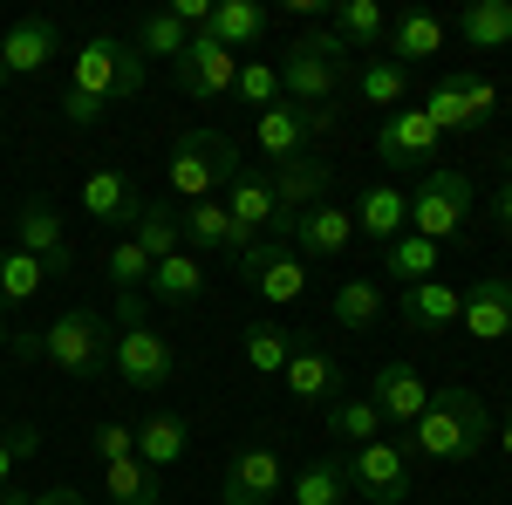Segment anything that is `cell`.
Returning <instances> with one entry per match:
<instances>
[{
	"instance_id": "7bdbcfd3",
	"label": "cell",
	"mask_w": 512,
	"mask_h": 505,
	"mask_svg": "<svg viewBox=\"0 0 512 505\" xmlns=\"http://www.w3.org/2000/svg\"><path fill=\"white\" fill-rule=\"evenodd\" d=\"M103 267H110V287H117V294H144V280H151V253L123 233V239H110V260H103Z\"/></svg>"
},
{
	"instance_id": "44dd1931",
	"label": "cell",
	"mask_w": 512,
	"mask_h": 505,
	"mask_svg": "<svg viewBox=\"0 0 512 505\" xmlns=\"http://www.w3.org/2000/svg\"><path fill=\"white\" fill-rule=\"evenodd\" d=\"M55 55H62V28H55L48 14H28V21H14V28H7V41H0L7 82H14V76H41Z\"/></svg>"
},
{
	"instance_id": "ee69618b",
	"label": "cell",
	"mask_w": 512,
	"mask_h": 505,
	"mask_svg": "<svg viewBox=\"0 0 512 505\" xmlns=\"http://www.w3.org/2000/svg\"><path fill=\"white\" fill-rule=\"evenodd\" d=\"M233 96L246 103V110H274V103H280V69H274V62H260V55H246V62H239Z\"/></svg>"
},
{
	"instance_id": "f35d334b",
	"label": "cell",
	"mask_w": 512,
	"mask_h": 505,
	"mask_svg": "<svg viewBox=\"0 0 512 505\" xmlns=\"http://www.w3.org/2000/svg\"><path fill=\"white\" fill-rule=\"evenodd\" d=\"M328 437H342V444H369V437H383V417H376V403L369 396H342V403H328Z\"/></svg>"
},
{
	"instance_id": "4dcf8cb0",
	"label": "cell",
	"mask_w": 512,
	"mask_h": 505,
	"mask_svg": "<svg viewBox=\"0 0 512 505\" xmlns=\"http://www.w3.org/2000/svg\"><path fill=\"white\" fill-rule=\"evenodd\" d=\"M185 444H192V430H185V417H171V410H158V417L137 424V458L151 471H171L185 458Z\"/></svg>"
},
{
	"instance_id": "ba28073f",
	"label": "cell",
	"mask_w": 512,
	"mask_h": 505,
	"mask_svg": "<svg viewBox=\"0 0 512 505\" xmlns=\"http://www.w3.org/2000/svg\"><path fill=\"white\" fill-rule=\"evenodd\" d=\"M349 492L369 505H403L417 485H410V451L403 444H390V437H369V444H355L349 458Z\"/></svg>"
},
{
	"instance_id": "7c38bea8",
	"label": "cell",
	"mask_w": 512,
	"mask_h": 505,
	"mask_svg": "<svg viewBox=\"0 0 512 505\" xmlns=\"http://www.w3.org/2000/svg\"><path fill=\"white\" fill-rule=\"evenodd\" d=\"M287 499V465H280L274 444H246L226 478H219V505H274Z\"/></svg>"
},
{
	"instance_id": "f6af8a7d",
	"label": "cell",
	"mask_w": 512,
	"mask_h": 505,
	"mask_svg": "<svg viewBox=\"0 0 512 505\" xmlns=\"http://www.w3.org/2000/svg\"><path fill=\"white\" fill-rule=\"evenodd\" d=\"M35 451H41V430L35 424H14L7 437H0V492H7L14 465H21V458H35Z\"/></svg>"
},
{
	"instance_id": "1f68e13d",
	"label": "cell",
	"mask_w": 512,
	"mask_h": 505,
	"mask_svg": "<svg viewBox=\"0 0 512 505\" xmlns=\"http://www.w3.org/2000/svg\"><path fill=\"white\" fill-rule=\"evenodd\" d=\"M294 342H301V328H280V321H253V328L239 335L246 369H260V376H280V369L294 362Z\"/></svg>"
},
{
	"instance_id": "5bb4252c",
	"label": "cell",
	"mask_w": 512,
	"mask_h": 505,
	"mask_svg": "<svg viewBox=\"0 0 512 505\" xmlns=\"http://www.w3.org/2000/svg\"><path fill=\"white\" fill-rule=\"evenodd\" d=\"M280 383H287V396L301 410H328V403H342V362L321 349L315 335H301L294 342V362L280 369Z\"/></svg>"
},
{
	"instance_id": "e0dca14e",
	"label": "cell",
	"mask_w": 512,
	"mask_h": 505,
	"mask_svg": "<svg viewBox=\"0 0 512 505\" xmlns=\"http://www.w3.org/2000/svg\"><path fill=\"white\" fill-rule=\"evenodd\" d=\"M219 198H226V212L239 219V233H246V239H260V233H274V226H280L274 171H260V164H239V178Z\"/></svg>"
},
{
	"instance_id": "603a6c76",
	"label": "cell",
	"mask_w": 512,
	"mask_h": 505,
	"mask_svg": "<svg viewBox=\"0 0 512 505\" xmlns=\"http://www.w3.org/2000/svg\"><path fill=\"white\" fill-rule=\"evenodd\" d=\"M376 157H383V164H424V171H431L437 123L424 117V110H390L383 130H376Z\"/></svg>"
},
{
	"instance_id": "8992f818",
	"label": "cell",
	"mask_w": 512,
	"mask_h": 505,
	"mask_svg": "<svg viewBox=\"0 0 512 505\" xmlns=\"http://www.w3.org/2000/svg\"><path fill=\"white\" fill-rule=\"evenodd\" d=\"M465 219H472V178L465 171H424L417 178V192H410V233L444 246V239L465 233Z\"/></svg>"
},
{
	"instance_id": "277c9868",
	"label": "cell",
	"mask_w": 512,
	"mask_h": 505,
	"mask_svg": "<svg viewBox=\"0 0 512 505\" xmlns=\"http://www.w3.org/2000/svg\"><path fill=\"white\" fill-rule=\"evenodd\" d=\"M110 314L96 308H69L55 314L48 328H41V362L55 369V376H69V383H96V376H110Z\"/></svg>"
},
{
	"instance_id": "d6986e66",
	"label": "cell",
	"mask_w": 512,
	"mask_h": 505,
	"mask_svg": "<svg viewBox=\"0 0 512 505\" xmlns=\"http://www.w3.org/2000/svg\"><path fill=\"white\" fill-rule=\"evenodd\" d=\"M82 212H89L103 233H130V226H137V212H144V198H137V185H130L123 171L103 164V171H89V178H82Z\"/></svg>"
},
{
	"instance_id": "b9f144b4",
	"label": "cell",
	"mask_w": 512,
	"mask_h": 505,
	"mask_svg": "<svg viewBox=\"0 0 512 505\" xmlns=\"http://www.w3.org/2000/svg\"><path fill=\"white\" fill-rule=\"evenodd\" d=\"M355 89H362V103H376V110H396L403 96H410V69H396V62H369L362 76H355Z\"/></svg>"
},
{
	"instance_id": "ffe728a7",
	"label": "cell",
	"mask_w": 512,
	"mask_h": 505,
	"mask_svg": "<svg viewBox=\"0 0 512 505\" xmlns=\"http://www.w3.org/2000/svg\"><path fill=\"white\" fill-rule=\"evenodd\" d=\"M178 226H185V246H198V253H219V260H239L253 239L239 233V219L226 212V198H198V205H185L178 212Z\"/></svg>"
},
{
	"instance_id": "7a4b0ae2",
	"label": "cell",
	"mask_w": 512,
	"mask_h": 505,
	"mask_svg": "<svg viewBox=\"0 0 512 505\" xmlns=\"http://www.w3.org/2000/svg\"><path fill=\"white\" fill-rule=\"evenodd\" d=\"M349 76H355V55L335 41V28H315V35H301L280 55V103L335 110V96L349 89Z\"/></svg>"
},
{
	"instance_id": "8fae6325",
	"label": "cell",
	"mask_w": 512,
	"mask_h": 505,
	"mask_svg": "<svg viewBox=\"0 0 512 505\" xmlns=\"http://www.w3.org/2000/svg\"><path fill=\"white\" fill-rule=\"evenodd\" d=\"M171 369H178V355L164 342L151 321H137V328H123L117 335V355H110V376L123 389H164L171 383Z\"/></svg>"
},
{
	"instance_id": "cb8c5ba5",
	"label": "cell",
	"mask_w": 512,
	"mask_h": 505,
	"mask_svg": "<svg viewBox=\"0 0 512 505\" xmlns=\"http://www.w3.org/2000/svg\"><path fill=\"white\" fill-rule=\"evenodd\" d=\"M355 233H362V239H376V246L403 239V233H410V192H396L390 178L362 185V198H355Z\"/></svg>"
},
{
	"instance_id": "52a82bcc",
	"label": "cell",
	"mask_w": 512,
	"mask_h": 505,
	"mask_svg": "<svg viewBox=\"0 0 512 505\" xmlns=\"http://www.w3.org/2000/svg\"><path fill=\"white\" fill-rule=\"evenodd\" d=\"M233 273L260 294V301H274V308H294L301 294H308V260L287 246L280 233H267V239H253L246 253L233 260Z\"/></svg>"
},
{
	"instance_id": "60d3db41",
	"label": "cell",
	"mask_w": 512,
	"mask_h": 505,
	"mask_svg": "<svg viewBox=\"0 0 512 505\" xmlns=\"http://www.w3.org/2000/svg\"><path fill=\"white\" fill-rule=\"evenodd\" d=\"M41 280H48V273H41L21 246H7V253H0V308H28L41 294Z\"/></svg>"
},
{
	"instance_id": "9a60e30c",
	"label": "cell",
	"mask_w": 512,
	"mask_h": 505,
	"mask_svg": "<svg viewBox=\"0 0 512 505\" xmlns=\"http://www.w3.org/2000/svg\"><path fill=\"white\" fill-rule=\"evenodd\" d=\"M14 246H21V253H28L41 273H55V280L76 267L69 233H62V219H55V205H48V198H28V205L14 212Z\"/></svg>"
},
{
	"instance_id": "e575fe53",
	"label": "cell",
	"mask_w": 512,
	"mask_h": 505,
	"mask_svg": "<svg viewBox=\"0 0 512 505\" xmlns=\"http://www.w3.org/2000/svg\"><path fill=\"white\" fill-rule=\"evenodd\" d=\"M110 478V505H158L164 499V471H151L144 458H117V465H103Z\"/></svg>"
},
{
	"instance_id": "4316f807",
	"label": "cell",
	"mask_w": 512,
	"mask_h": 505,
	"mask_svg": "<svg viewBox=\"0 0 512 505\" xmlns=\"http://www.w3.org/2000/svg\"><path fill=\"white\" fill-rule=\"evenodd\" d=\"M437 48H444V21H437V14H424V7L396 14V21H390V41H383V55H390L396 69H417V62H431Z\"/></svg>"
},
{
	"instance_id": "c3c4849f",
	"label": "cell",
	"mask_w": 512,
	"mask_h": 505,
	"mask_svg": "<svg viewBox=\"0 0 512 505\" xmlns=\"http://www.w3.org/2000/svg\"><path fill=\"white\" fill-rule=\"evenodd\" d=\"M21 505H89L76 485H48V492H21Z\"/></svg>"
},
{
	"instance_id": "d4e9b609",
	"label": "cell",
	"mask_w": 512,
	"mask_h": 505,
	"mask_svg": "<svg viewBox=\"0 0 512 505\" xmlns=\"http://www.w3.org/2000/svg\"><path fill=\"white\" fill-rule=\"evenodd\" d=\"M267 28H274V21H267V7H260V0H219V7H212V21H205V35L219 41V48H233L239 62H246V48H260V41H267Z\"/></svg>"
},
{
	"instance_id": "3957f363",
	"label": "cell",
	"mask_w": 512,
	"mask_h": 505,
	"mask_svg": "<svg viewBox=\"0 0 512 505\" xmlns=\"http://www.w3.org/2000/svg\"><path fill=\"white\" fill-rule=\"evenodd\" d=\"M239 178V144L226 137V130H185L178 144H171V157H164V192L185 198V205H198V198H219L226 185Z\"/></svg>"
},
{
	"instance_id": "f1b7e54d",
	"label": "cell",
	"mask_w": 512,
	"mask_h": 505,
	"mask_svg": "<svg viewBox=\"0 0 512 505\" xmlns=\"http://www.w3.org/2000/svg\"><path fill=\"white\" fill-rule=\"evenodd\" d=\"M144 294L164 301V308H192L198 294H205V267H198V253H171V260H158L151 280H144Z\"/></svg>"
},
{
	"instance_id": "f907efd6",
	"label": "cell",
	"mask_w": 512,
	"mask_h": 505,
	"mask_svg": "<svg viewBox=\"0 0 512 505\" xmlns=\"http://www.w3.org/2000/svg\"><path fill=\"white\" fill-rule=\"evenodd\" d=\"M492 219H499V233L512 239V178L499 185V198H492Z\"/></svg>"
},
{
	"instance_id": "4fadbf2b",
	"label": "cell",
	"mask_w": 512,
	"mask_h": 505,
	"mask_svg": "<svg viewBox=\"0 0 512 505\" xmlns=\"http://www.w3.org/2000/svg\"><path fill=\"white\" fill-rule=\"evenodd\" d=\"M171 82H178L192 103H219V96H233V82H239V55L219 48L212 35H192V48L171 62Z\"/></svg>"
},
{
	"instance_id": "d590c367",
	"label": "cell",
	"mask_w": 512,
	"mask_h": 505,
	"mask_svg": "<svg viewBox=\"0 0 512 505\" xmlns=\"http://www.w3.org/2000/svg\"><path fill=\"white\" fill-rule=\"evenodd\" d=\"M458 35L472 41V48H506L512 41V0H472L465 14H458Z\"/></svg>"
},
{
	"instance_id": "484cf974",
	"label": "cell",
	"mask_w": 512,
	"mask_h": 505,
	"mask_svg": "<svg viewBox=\"0 0 512 505\" xmlns=\"http://www.w3.org/2000/svg\"><path fill=\"white\" fill-rule=\"evenodd\" d=\"M328 28H335V41H342L349 55H376V48L390 41V14H383L376 0H335V7H328Z\"/></svg>"
},
{
	"instance_id": "7dc6e473",
	"label": "cell",
	"mask_w": 512,
	"mask_h": 505,
	"mask_svg": "<svg viewBox=\"0 0 512 505\" xmlns=\"http://www.w3.org/2000/svg\"><path fill=\"white\" fill-rule=\"evenodd\" d=\"M465 103H472V123L485 130V123H492V110H499V89H492V76H472V69H465Z\"/></svg>"
},
{
	"instance_id": "836d02e7",
	"label": "cell",
	"mask_w": 512,
	"mask_h": 505,
	"mask_svg": "<svg viewBox=\"0 0 512 505\" xmlns=\"http://www.w3.org/2000/svg\"><path fill=\"white\" fill-rule=\"evenodd\" d=\"M130 239H137V246L151 253V267H158V260H171V253H185V226H178V212H171L164 198L137 212V226H130Z\"/></svg>"
},
{
	"instance_id": "9f6ffc18",
	"label": "cell",
	"mask_w": 512,
	"mask_h": 505,
	"mask_svg": "<svg viewBox=\"0 0 512 505\" xmlns=\"http://www.w3.org/2000/svg\"><path fill=\"white\" fill-rule=\"evenodd\" d=\"M274 505H287V499H274Z\"/></svg>"
},
{
	"instance_id": "2e32d148",
	"label": "cell",
	"mask_w": 512,
	"mask_h": 505,
	"mask_svg": "<svg viewBox=\"0 0 512 505\" xmlns=\"http://www.w3.org/2000/svg\"><path fill=\"white\" fill-rule=\"evenodd\" d=\"M369 403H376V417H383V424H417V417H424V403H431V383H424V369H417V362H383V369H376V383H369Z\"/></svg>"
},
{
	"instance_id": "bcb514c9",
	"label": "cell",
	"mask_w": 512,
	"mask_h": 505,
	"mask_svg": "<svg viewBox=\"0 0 512 505\" xmlns=\"http://www.w3.org/2000/svg\"><path fill=\"white\" fill-rule=\"evenodd\" d=\"M96 458H103V465H117V458H137V430L117 424V417H110V424H96Z\"/></svg>"
},
{
	"instance_id": "ac0fdd59",
	"label": "cell",
	"mask_w": 512,
	"mask_h": 505,
	"mask_svg": "<svg viewBox=\"0 0 512 505\" xmlns=\"http://www.w3.org/2000/svg\"><path fill=\"white\" fill-rule=\"evenodd\" d=\"M458 328L472 335V342H506L512 335V280L506 273H485L465 287V314H458Z\"/></svg>"
},
{
	"instance_id": "7402d4cb",
	"label": "cell",
	"mask_w": 512,
	"mask_h": 505,
	"mask_svg": "<svg viewBox=\"0 0 512 505\" xmlns=\"http://www.w3.org/2000/svg\"><path fill=\"white\" fill-rule=\"evenodd\" d=\"M403 328H417V335H444V328H458V314H465V287H451V280H417V287H403Z\"/></svg>"
},
{
	"instance_id": "db71d44e",
	"label": "cell",
	"mask_w": 512,
	"mask_h": 505,
	"mask_svg": "<svg viewBox=\"0 0 512 505\" xmlns=\"http://www.w3.org/2000/svg\"><path fill=\"white\" fill-rule=\"evenodd\" d=\"M7 342H14V335H7V328H0V355H7Z\"/></svg>"
},
{
	"instance_id": "f546056e",
	"label": "cell",
	"mask_w": 512,
	"mask_h": 505,
	"mask_svg": "<svg viewBox=\"0 0 512 505\" xmlns=\"http://www.w3.org/2000/svg\"><path fill=\"white\" fill-rule=\"evenodd\" d=\"M287 505H349V465L342 458H315L287 478Z\"/></svg>"
},
{
	"instance_id": "ab89813d",
	"label": "cell",
	"mask_w": 512,
	"mask_h": 505,
	"mask_svg": "<svg viewBox=\"0 0 512 505\" xmlns=\"http://www.w3.org/2000/svg\"><path fill=\"white\" fill-rule=\"evenodd\" d=\"M185 48H192V28H185L171 7H158V14L137 21V55H171V62H178Z\"/></svg>"
},
{
	"instance_id": "11a10c76",
	"label": "cell",
	"mask_w": 512,
	"mask_h": 505,
	"mask_svg": "<svg viewBox=\"0 0 512 505\" xmlns=\"http://www.w3.org/2000/svg\"><path fill=\"white\" fill-rule=\"evenodd\" d=\"M0 82H7V62H0Z\"/></svg>"
},
{
	"instance_id": "681fc988",
	"label": "cell",
	"mask_w": 512,
	"mask_h": 505,
	"mask_svg": "<svg viewBox=\"0 0 512 505\" xmlns=\"http://www.w3.org/2000/svg\"><path fill=\"white\" fill-rule=\"evenodd\" d=\"M137 321H151V301L144 294H117V328H137Z\"/></svg>"
},
{
	"instance_id": "30bf717a",
	"label": "cell",
	"mask_w": 512,
	"mask_h": 505,
	"mask_svg": "<svg viewBox=\"0 0 512 505\" xmlns=\"http://www.w3.org/2000/svg\"><path fill=\"white\" fill-rule=\"evenodd\" d=\"M342 123V110H301V103H274V110H260L253 117V144L274 157V164H294V157L308 151L315 137H328Z\"/></svg>"
},
{
	"instance_id": "f5cc1de1",
	"label": "cell",
	"mask_w": 512,
	"mask_h": 505,
	"mask_svg": "<svg viewBox=\"0 0 512 505\" xmlns=\"http://www.w3.org/2000/svg\"><path fill=\"white\" fill-rule=\"evenodd\" d=\"M0 505H21V492H0Z\"/></svg>"
},
{
	"instance_id": "9c48e42d",
	"label": "cell",
	"mask_w": 512,
	"mask_h": 505,
	"mask_svg": "<svg viewBox=\"0 0 512 505\" xmlns=\"http://www.w3.org/2000/svg\"><path fill=\"white\" fill-rule=\"evenodd\" d=\"M301 260H342L355 246V212L349 205H335V198H321V205H308V212H280L274 226Z\"/></svg>"
},
{
	"instance_id": "6da1fadb",
	"label": "cell",
	"mask_w": 512,
	"mask_h": 505,
	"mask_svg": "<svg viewBox=\"0 0 512 505\" xmlns=\"http://www.w3.org/2000/svg\"><path fill=\"white\" fill-rule=\"evenodd\" d=\"M410 437H417V458H431V465H472L492 444V410L478 403V389L444 383V389H431V403L410 424Z\"/></svg>"
},
{
	"instance_id": "d6a6232c",
	"label": "cell",
	"mask_w": 512,
	"mask_h": 505,
	"mask_svg": "<svg viewBox=\"0 0 512 505\" xmlns=\"http://www.w3.org/2000/svg\"><path fill=\"white\" fill-rule=\"evenodd\" d=\"M424 117L437 123V137H444V130H478V123H472V103H465V69H444V76L431 82Z\"/></svg>"
},
{
	"instance_id": "816d5d0a",
	"label": "cell",
	"mask_w": 512,
	"mask_h": 505,
	"mask_svg": "<svg viewBox=\"0 0 512 505\" xmlns=\"http://www.w3.org/2000/svg\"><path fill=\"white\" fill-rule=\"evenodd\" d=\"M499 451L512 458V403H506V430H499Z\"/></svg>"
},
{
	"instance_id": "8d00e7d4",
	"label": "cell",
	"mask_w": 512,
	"mask_h": 505,
	"mask_svg": "<svg viewBox=\"0 0 512 505\" xmlns=\"http://www.w3.org/2000/svg\"><path fill=\"white\" fill-rule=\"evenodd\" d=\"M383 273H390L396 287H417V280H437V246L417 233H403L383 246Z\"/></svg>"
},
{
	"instance_id": "74e56055",
	"label": "cell",
	"mask_w": 512,
	"mask_h": 505,
	"mask_svg": "<svg viewBox=\"0 0 512 505\" xmlns=\"http://www.w3.org/2000/svg\"><path fill=\"white\" fill-rule=\"evenodd\" d=\"M328 314H335V328H376L383 321V287L376 280H342Z\"/></svg>"
},
{
	"instance_id": "5b68a950",
	"label": "cell",
	"mask_w": 512,
	"mask_h": 505,
	"mask_svg": "<svg viewBox=\"0 0 512 505\" xmlns=\"http://www.w3.org/2000/svg\"><path fill=\"white\" fill-rule=\"evenodd\" d=\"M69 89H76L82 103H96V110H110V103H123V96H137V89H144V55H137V41L89 35L76 48Z\"/></svg>"
},
{
	"instance_id": "6f0895ef",
	"label": "cell",
	"mask_w": 512,
	"mask_h": 505,
	"mask_svg": "<svg viewBox=\"0 0 512 505\" xmlns=\"http://www.w3.org/2000/svg\"><path fill=\"white\" fill-rule=\"evenodd\" d=\"M0 437H7V430H0Z\"/></svg>"
},
{
	"instance_id": "83f0119b",
	"label": "cell",
	"mask_w": 512,
	"mask_h": 505,
	"mask_svg": "<svg viewBox=\"0 0 512 505\" xmlns=\"http://www.w3.org/2000/svg\"><path fill=\"white\" fill-rule=\"evenodd\" d=\"M274 198H280V212H308L321 198H335V164H308V157L274 164Z\"/></svg>"
}]
</instances>
